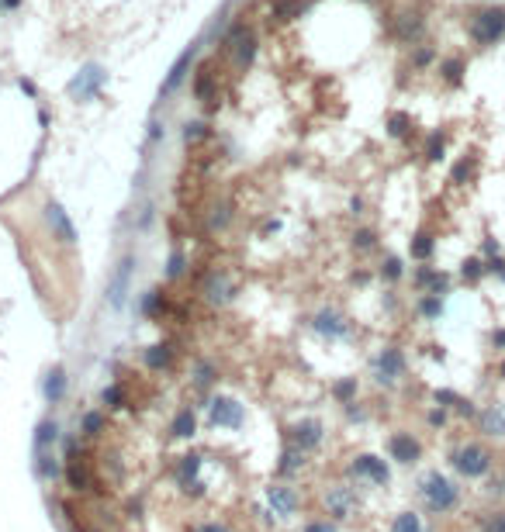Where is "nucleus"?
<instances>
[{"mask_svg": "<svg viewBox=\"0 0 505 532\" xmlns=\"http://www.w3.org/2000/svg\"><path fill=\"white\" fill-rule=\"evenodd\" d=\"M132 277H135V256L125 253V256L118 260V266L111 270L107 287H104V297H107V308H111V311H121V308H125V301H129V294H132Z\"/></svg>", "mask_w": 505, "mask_h": 532, "instance_id": "obj_1", "label": "nucleus"}, {"mask_svg": "<svg viewBox=\"0 0 505 532\" xmlns=\"http://www.w3.org/2000/svg\"><path fill=\"white\" fill-rule=\"evenodd\" d=\"M197 55H201V42H190L184 52L173 59V66L166 70V77H163V83H160V101H170V97L184 87L187 77H190L194 66H197Z\"/></svg>", "mask_w": 505, "mask_h": 532, "instance_id": "obj_2", "label": "nucleus"}, {"mask_svg": "<svg viewBox=\"0 0 505 532\" xmlns=\"http://www.w3.org/2000/svg\"><path fill=\"white\" fill-rule=\"evenodd\" d=\"M42 218H45V228H49V235H53L59 245H66V249H73L80 235H77V225H73V218L66 214V208L59 204V201H45V208H42Z\"/></svg>", "mask_w": 505, "mask_h": 532, "instance_id": "obj_3", "label": "nucleus"}, {"mask_svg": "<svg viewBox=\"0 0 505 532\" xmlns=\"http://www.w3.org/2000/svg\"><path fill=\"white\" fill-rule=\"evenodd\" d=\"M246 422V408L236 398H225V394H215L208 401V426L212 428H225V432H236Z\"/></svg>", "mask_w": 505, "mask_h": 532, "instance_id": "obj_4", "label": "nucleus"}, {"mask_svg": "<svg viewBox=\"0 0 505 532\" xmlns=\"http://www.w3.org/2000/svg\"><path fill=\"white\" fill-rule=\"evenodd\" d=\"M505 35V11L502 7H481L471 18V38L478 45H495Z\"/></svg>", "mask_w": 505, "mask_h": 532, "instance_id": "obj_5", "label": "nucleus"}, {"mask_svg": "<svg viewBox=\"0 0 505 532\" xmlns=\"http://www.w3.org/2000/svg\"><path fill=\"white\" fill-rule=\"evenodd\" d=\"M104 83H107L104 66H101V62H87L80 73L70 80L66 90H70V97H73V101H94V97H101Z\"/></svg>", "mask_w": 505, "mask_h": 532, "instance_id": "obj_6", "label": "nucleus"}, {"mask_svg": "<svg viewBox=\"0 0 505 532\" xmlns=\"http://www.w3.org/2000/svg\"><path fill=\"white\" fill-rule=\"evenodd\" d=\"M423 498L429 511H450L460 498V491L453 487V480H447L443 474H429L423 480Z\"/></svg>", "mask_w": 505, "mask_h": 532, "instance_id": "obj_7", "label": "nucleus"}, {"mask_svg": "<svg viewBox=\"0 0 505 532\" xmlns=\"http://www.w3.org/2000/svg\"><path fill=\"white\" fill-rule=\"evenodd\" d=\"M453 467L464 477H484L492 470V453L484 450L481 443H467V446H460L453 453Z\"/></svg>", "mask_w": 505, "mask_h": 532, "instance_id": "obj_8", "label": "nucleus"}, {"mask_svg": "<svg viewBox=\"0 0 505 532\" xmlns=\"http://www.w3.org/2000/svg\"><path fill=\"white\" fill-rule=\"evenodd\" d=\"M322 436H325V426H322V419H315V415H308V419H298V422L291 426V432H288L291 446H294V450H301L305 456L319 446Z\"/></svg>", "mask_w": 505, "mask_h": 532, "instance_id": "obj_9", "label": "nucleus"}, {"mask_svg": "<svg viewBox=\"0 0 505 532\" xmlns=\"http://www.w3.org/2000/svg\"><path fill=\"white\" fill-rule=\"evenodd\" d=\"M266 505L273 508V515L277 519H291L294 511H298V505H301V494H298V487H291V484H270L266 487Z\"/></svg>", "mask_w": 505, "mask_h": 532, "instance_id": "obj_10", "label": "nucleus"}, {"mask_svg": "<svg viewBox=\"0 0 505 532\" xmlns=\"http://www.w3.org/2000/svg\"><path fill=\"white\" fill-rule=\"evenodd\" d=\"M190 94H194L197 104H212L215 97H218V73H215L212 62L194 66V73H190Z\"/></svg>", "mask_w": 505, "mask_h": 532, "instance_id": "obj_11", "label": "nucleus"}, {"mask_svg": "<svg viewBox=\"0 0 505 532\" xmlns=\"http://www.w3.org/2000/svg\"><path fill=\"white\" fill-rule=\"evenodd\" d=\"M325 511L332 515V519H349L353 511H357V491L353 487H346V484H332V487H325Z\"/></svg>", "mask_w": 505, "mask_h": 532, "instance_id": "obj_12", "label": "nucleus"}, {"mask_svg": "<svg viewBox=\"0 0 505 532\" xmlns=\"http://www.w3.org/2000/svg\"><path fill=\"white\" fill-rule=\"evenodd\" d=\"M353 477H364V480H371V484H377V487H384L388 484V463L381 460V456H371V453H364V456H357L353 460Z\"/></svg>", "mask_w": 505, "mask_h": 532, "instance_id": "obj_13", "label": "nucleus"}, {"mask_svg": "<svg viewBox=\"0 0 505 532\" xmlns=\"http://www.w3.org/2000/svg\"><path fill=\"white\" fill-rule=\"evenodd\" d=\"M388 453H391V460H398V463H416V460L423 456V443H419L412 432H395V436L388 439Z\"/></svg>", "mask_w": 505, "mask_h": 532, "instance_id": "obj_14", "label": "nucleus"}, {"mask_svg": "<svg viewBox=\"0 0 505 532\" xmlns=\"http://www.w3.org/2000/svg\"><path fill=\"white\" fill-rule=\"evenodd\" d=\"M312 325H315V332L325 336V339H343L346 332H349V321H346L340 311H332V308H322Z\"/></svg>", "mask_w": 505, "mask_h": 532, "instance_id": "obj_15", "label": "nucleus"}, {"mask_svg": "<svg viewBox=\"0 0 505 532\" xmlns=\"http://www.w3.org/2000/svg\"><path fill=\"white\" fill-rule=\"evenodd\" d=\"M401 373H405V356H401V349H395V346L381 349V356H377V377H381V380H398Z\"/></svg>", "mask_w": 505, "mask_h": 532, "instance_id": "obj_16", "label": "nucleus"}, {"mask_svg": "<svg viewBox=\"0 0 505 532\" xmlns=\"http://www.w3.org/2000/svg\"><path fill=\"white\" fill-rule=\"evenodd\" d=\"M142 315L153 321H163L166 315H170V297H166V291H160V287H153V291L142 297Z\"/></svg>", "mask_w": 505, "mask_h": 532, "instance_id": "obj_17", "label": "nucleus"}, {"mask_svg": "<svg viewBox=\"0 0 505 532\" xmlns=\"http://www.w3.org/2000/svg\"><path fill=\"white\" fill-rule=\"evenodd\" d=\"M63 470H59V456L53 450H35V477L42 484H53Z\"/></svg>", "mask_w": 505, "mask_h": 532, "instance_id": "obj_18", "label": "nucleus"}, {"mask_svg": "<svg viewBox=\"0 0 505 532\" xmlns=\"http://www.w3.org/2000/svg\"><path fill=\"white\" fill-rule=\"evenodd\" d=\"M305 0H273L270 4V21H277V25H288L294 18H301L305 14Z\"/></svg>", "mask_w": 505, "mask_h": 532, "instance_id": "obj_19", "label": "nucleus"}, {"mask_svg": "<svg viewBox=\"0 0 505 532\" xmlns=\"http://www.w3.org/2000/svg\"><path fill=\"white\" fill-rule=\"evenodd\" d=\"M194 432H197V415H194L190 404H184V408L173 415V422H170V436H173V439H190Z\"/></svg>", "mask_w": 505, "mask_h": 532, "instance_id": "obj_20", "label": "nucleus"}, {"mask_svg": "<svg viewBox=\"0 0 505 532\" xmlns=\"http://www.w3.org/2000/svg\"><path fill=\"white\" fill-rule=\"evenodd\" d=\"M42 394H45V401H49V404H59V401L66 398V367H59V363H55L53 370H49Z\"/></svg>", "mask_w": 505, "mask_h": 532, "instance_id": "obj_21", "label": "nucleus"}, {"mask_svg": "<svg viewBox=\"0 0 505 532\" xmlns=\"http://www.w3.org/2000/svg\"><path fill=\"white\" fill-rule=\"evenodd\" d=\"M256 45H260V42H256V35H253V31H246L239 42H236V66H239V73L253 66V59H256Z\"/></svg>", "mask_w": 505, "mask_h": 532, "instance_id": "obj_22", "label": "nucleus"}, {"mask_svg": "<svg viewBox=\"0 0 505 532\" xmlns=\"http://www.w3.org/2000/svg\"><path fill=\"white\" fill-rule=\"evenodd\" d=\"M101 401H104V411H118V408H129V387L118 380V384H107L104 391H101Z\"/></svg>", "mask_w": 505, "mask_h": 532, "instance_id": "obj_23", "label": "nucleus"}, {"mask_svg": "<svg viewBox=\"0 0 505 532\" xmlns=\"http://www.w3.org/2000/svg\"><path fill=\"white\" fill-rule=\"evenodd\" d=\"M146 367L149 370H170L173 367V349L170 346H149L146 349Z\"/></svg>", "mask_w": 505, "mask_h": 532, "instance_id": "obj_24", "label": "nucleus"}, {"mask_svg": "<svg viewBox=\"0 0 505 532\" xmlns=\"http://www.w3.org/2000/svg\"><path fill=\"white\" fill-rule=\"evenodd\" d=\"M55 439H59V426L53 419H42L38 428H35V450H53Z\"/></svg>", "mask_w": 505, "mask_h": 532, "instance_id": "obj_25", "label": "nucleus"}, {"mask_svg": "<svg viewBox=\"0 0 505 532\" xmlns=\"http://www.w3.org/2000/svg\"><path fill=\"white\" fill-rule=\"evenodd\" d=\"M80 428H83V436L101 439V436L107 432V411H87V415H83V422H80Z\"/></svg>", "mask_w": 505, "mask_h": 532, "instance_id": "obj_26", "label": "nucleus"}, {"mask_svg": "<svg viewBox=\"0 0 505 532\" xmlns=\"http://www.w3.org/2000/svg\"><path fill=\"white\" fill-rule=\"evenodd\" d=\"M197 474H201V456H197V453H187V456H180V463H177V477H180V484L194 480Z\"/></svg>", "mask_w": 505, "mask_h": 532, "instance_id": "obj_27", "label": "nucleus"}, {"mask_svg": "<svg viewBox=\"0 0 505 532\" xmlns=\"http://www.w3.org/2000/svg\"><path fill=\"white\" fill-rule=\"evenodd\" d=\"M332 398L340 401V404H353V398H357V377L336 380V384H332Z\"/></svg>", "mask_w": 505, "mask_h": 532, "instance_id": "obj_28", "label": "nucleus"}, {"mask_svg": "<svg viewBox=\"0 0 505 532\" xmlns=\"http://www.w3.org/2000/svg\"><path fill=\"white\" fill-rule=\"evenodd\" d=\"M205 138H212L208 121H187V125H184V142H187V145H197V142H205Z\"/></svg>", "mask_w": 505, "mask_h": 532, "instance_id": "obj_29", "label": "nucleus"}, {"mask_svg": "<svg viewBox=\"0 0 505 532\" xmlns=\"http://www.w3.org/2000/svg\"><path fill=\"white\" fill-rule=\"evenodd\" d=\"M215 373H218V370H215L212 363H205V360H201V363L194 367V387H197V391H208L215 380H218Z\"/></svg>", "mask_w": 505, "mask_h": 532, "instance_id": "obj_30", "label": "nucleus"}, {"mask_svg": "<svg viewBox=\"0 0 505 532\" xmlns=\"http://www.w3.org/2000/svg\"><path fill=\"white\" fill-rule=\"evenodd\" d=\"M391 532H423V522H419L416 511H401V515H395V522H391Z\"/></svg>", "mask_w": 505, "mask_h": 532, "instance_id": "obj_31", "label": "nucleus"}, {"mask_svg": "<svg viewBox=\"0 0 505 532\" xmlns=\"http://www.w3.org/2000/svg\"><path fill=\"white\" fill-rule=\"evenodd\" d=\"M440 73H443V80L457 87V83L464 80V59H447V62H440Z\"/></svg>", "mask_w": 505, "mask_h": 532, "instance_id": "obj_32", "label": "nucleus"}, {"mask_svg": "<svg viewBox=\"0 0 505 532\" xmlns=\"http://www.w3.org/2000/svg\"><path fill=\"white\" fill-rule=\"evenodd\" d=\"M408 128H412V118H408V114H388V135H391V138H405V135H408Z\"/></svg>", "mask_w": 505, "mask_h": 532, "instance_id": "obj_33", "label": "nucleus"}, {"mask_svg": "<svg viewBox=\"0 0 505 532\" xmlns=\"http://www.w3.org/2000/svg\"><path fill=\"white\" fill-rule=\"evenodd\" d=\"M374 245H377V235H374L371 228H357V232H353V249H357V253H367Z\"/></svg>", "mask_w": 505, "mask_h": 532, "instance_id": "obj_34", "label": "nucleus"}, {"mask_svg": "<svg viewBox=\"0 0 505 532\" xmlns=\"http://www.w3.org/2000/svg\"><path fill=\"white\" fill-rule=\"evenodd\" d=\"M429 253H433V235H429V232H419L416 242H412V256H416V260H429Z\"/></svg>", "mask_w": 505, "mask_h": 532, "instance_id": "obj_35", "label": "nucleus"}, {"mask_svg": "<svg viewBox=\"0 0 505 532\" xmlns=\"http://www.w3.org/2000/svg\"><path fill=\"white\" fill-rule=\"evenodd\" d=\"M425 160L429 162L443 160V135H429V142H425Z\"/></svg>", "mask_w": 505, "mask_h": 532, "instance_id": "obj_36", "label": "nucleus"}, {"mask_svg": "<svg viewBox=\"0 0 505 532\" xmlns=\"http://www.w3.org/2000/svg\"><path fill=\"white\" fill-rule=\"evenodd\" d=\"M419 308H423V315H429V318H436V315L443 311V301H440V294H425V297H423V304H419Z\"/></svg>", "mask_w": 505, "mask_h": 532, "instance_id": "obj_37", "label": "nucleus"}, {"mask_svg": "<svg viewBox=\"0 0 505 532\" xmlns=\"http://www.w3.org/2000/svg\"><path fill=\"white\" fill-rule=\"evenodd\" d=\"M184 253H180V249H173V253H170V263H166V277H170V280H173V277H180V273H184Z\"/></svg>", "mask_w": 505, "mask_h": 532, "instance_id": "obj_38", "label": "nucleus"}, {"mask_svg": "<svg viewBox=\"0 0 505 532\" xmlns=\"http://www.w3.org/2000/svg\"><path fill=\"white\" fill-rule=\"evenodd\" d=\"M381 277H384V280H398V277H401V260L388 256V260L381 263Z\"/></svg>", "mask_w": 505, "mask_h": 532, "instance_id": "obj_39", "label": "nucleus"}, {"mask_svg": "<svg viewBox=\"0 0 505 532\" xmlns=\"http://www.w3.org/2000/svg\"><path fill=\"white\" fill-rule=\"evenodd\" d=\"M301 532H336V526H332L329 519H308Z\"/></svg>", "mask_w": 505, "mask_h": 532, "instance_id": "obj_40", "label": "nucleus"}, {"mask_svg": "<svg viewBox=\"0 0 505 532\" xmlns=\"http://www.w3.org/2000/svg\"><path fill=\"white\" fill-rule=\"evenodd\" d=\"M229 218H232V211L222 204V208H215V214H212V228H225L229 225Z\"/></svg>", "mask_w": 505, "mask_h": 532, "instance_id": "obj_41", "label": "nucleus"}, {"mask_svg": "<svg viewBox=\"0 0 505 532\" xmlns=\"http://www.w3.org/2000/svg\"><path fill=\"white\" fill-rule=\"evenodd\" d=\"M484 532H505V515H492V519H484Z\"/></svg>", "mask_w": 505, "mask_h": 532, "instance_id": "obj_42", "label": "nucleus"}, {"mask_svg": "<svg viewBox=\"0 0 505 532\" xmlns=\"http://www.w3.org/2000/svg\"><path fill=\"white\" fill-rule=\"evenodd\" d=\"M467 173H471V160H460V162H457V170H453V180H457V184H464V180H467Z\"/></svg>", "mask_w": 505, "mask_h": 532, "instance_id": "obj_43", "label": "nucleus"}, {"mask_svg": "<svg viewBox=\"0 0 505 532\" xmlns=\"http://www.w3.org/2000/svg\"><path fill=\"white\" fill-rule=\"evenodd\" d=\"M412 59H416V66H429V62H433V49H419Z\"/></svg>", "mask_w": 505, "mask_h": 532, "instance_id": "obj_44", "label": "nucleus"}, {"mask_svg": "<svg viewBox=\"0 0 505 532\" xmlns=\"http://www.w3.org/2000/svg\"><path fill=\"white\" fill-rule=\"evenodd\" d=\"M18 87H21V90H25L28 97H38V90H35V83H31V80H25V77H21V80H18Z\"/></svg>", "mask_w": 505, "mask_h": 532, "instance_id": "obj_45", "label": "nucleus"}, {"mask_svg": "<svg viewBox=\"0 0 505 532\" xmlns=\"http://www.w3.org/2000/svg\"><path fill=\"white\" fill-rule=\"evenodd\" d=\"M194 532H229L225 526H218V522H205V526H197Z\"/></svg>", "mask_w": 505, "mask_h": 532, "instance_id": "obj_46", "label": "nucleus"}, {"mask_svg": "<svg viewBox=\"0 0 505 532\" xmlns=\"http://www.w3.org/2000/svg\"><path fill=\"white\" fill-rule=\"evenodd\" d=\"M349 211H353V214H364V201H360V197H353V201H349Z\"/></svg>", "mask_w": 505, "mask_h": 532, "instance_id": "obj_47", "label": "nucleus"}, {"mask_svg": "<svg viewBox=\"0 0 505 532\" xmlns=\"http://www.w3.org/2000/svg\"><path fill=\"white\" fill-rule=\"evenodd\" d=\"M0 4H4L7 11H14V7H21V0H0Z\"/></svg>", "mask_w": 505, "mask_h": 532, "instance_id": "obj_48", "label": "nucleus"}]
</instances>
